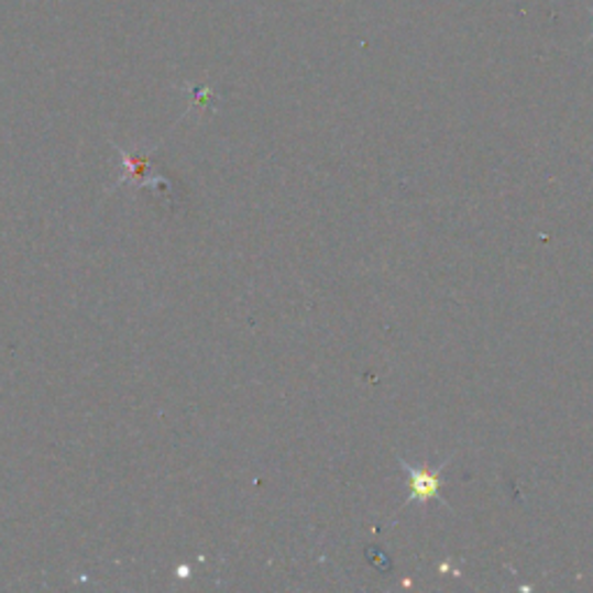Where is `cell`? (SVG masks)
I'll use <instances>...</instances> for the list:
<instances>
[{"label":"cell","instance_id":"1","mask_svg":"<svg viewBox=\"0 0 593 593\" xmlns=\"http://www.w3.org/2000/svg\"><path fill=\"white\" fill-rule=\"evenodd\" d=\"M450 461H452V457L438 469H429V466H410L408 461L399 459V466L406 471L408 487H410V496L404 503V508L410 503H427V501H441L446 505V501L441 496V487H443V473H446Z\"/></svg>","mask_w":593,"mask_h":593}]
</instances>
